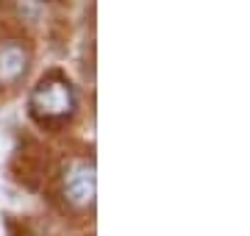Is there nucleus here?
Segmentation results:
<instances>
[{
	"label": "nucleus",
	"mask_w": 250,
	"mask_h": 236,
	"mask_svg": "<svg viewBox=\"0 0 250 236\" xmlns=\"http://www.w3.org/2000/svg\"><path fill=\"white\" fill-rule=\"evenodd\" d=\"M31 114L42 122H59L75 111V89L62 75H47L31 92Z\"/></svg>",
	"instance_id": "obj_1"
},
{
	"label": "nucleus",
	"mask_w": 250,
	"mask_h": 236,
	"mask_svg": "<svg viewBox=\"0 0 250 236\" xmlns=\"http://www.w3.org/2000/svg\"><path fill=\"white\" fill-rule=\"evenodd\" d=\"M95 195H98L95 164L89 161L72 164L67 170V175H64V197H67V203L78 206V209H86V206L95 203Z\"/></svg>",
	"instance_id": "obj_2"
},
{
	"label": "nucleus",
	"mask_w": 250,
	"mask_h": 236,
	"mask_svg": "<svg viewBox=\"0 0 250 236\" xmlns=\"http://www.w3.org/2000/svg\"><path fill=\"white\" fill-rule=\"evenodd\" d=\"M31 64V53L22 42H0V86H14L22 81Z\"/></svg>",
	"instance_id": "obj_3"
}]
</instances>
